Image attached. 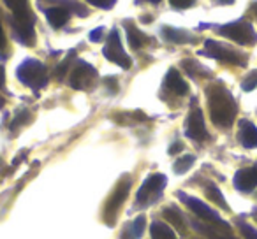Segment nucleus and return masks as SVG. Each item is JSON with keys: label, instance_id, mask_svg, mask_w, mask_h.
Returning <instances> with one entry per match:
<instances>
[{"label": "nucleus", "instance_id": "f257e3e1", "mask_svg": "<svg viewBox=\"0 0 257 239\" xmlns=\"http://www.w3.org/2000/svg\"><path fill=\"white\" fill-rule=\"evenodd\" d=\"M208 109H210L211 122L217 127H231L236 118V102L231 92L222 85H211L206 90Z\"/></svg>", "mask_w": 257, "mask_h": 239}, {"label": "nucleus", "instance_id": "f03ea898", "mask_svg": "<svg viewBox=\"0 0 257 239\" xmlns=\"http://www.w3.org/2000/svg\"><path fill=\"white\" fill-rule=\"evenodd\" d=\"M18 79L25 86H30L34 90H41L46 86L48 76H46V67L41 64L39 60H34V58H27L25 62H22L16 71Z\"/></svg>", "mask_w": 257, "mask_h": 239}, {"label": "nucleus", "instance_id": "7ed1b4c3", "mask_svg": "<svg viewBox=\"0 0 257 239\" xmlns=\"http://www.w3.org/2000/svg\"><path fill=\"white\" fill-rule=\"evenodd\" d=\"M178 197L183 200V202L187 204V207H189V209L192 211V213H196L199 218H203V220H208L211 225H217V227H220V228H227V230H229L227 221L222 220L220 214H218L217 211L213 209V207H210V206H208V204H204L203 200L196 199V197L185 195V193H182V192L178 193Z\"/></svg>", "mask_w": 257, "mask_h": 239}, {"label": "nucleus", "instance_id": "20e7f679", "mask_svg": "<svg viewBox=\"0 0 257 239\" xmlns=\"http://www.w3.org/2000/svg\"><path fill=\"white\" fill-rule=\"evenodd\" d=\"M166 186V176L164 174H150L143 181V185L138 190V202L148 206V204L155 202L161 197L162 190Z\"/></svg>", "mask_w": 257, "mask_h": 239}, {"label": "nucleus", "instance_id": "39448f33", "mask_svg": "<svg viewBox=\"0 0 257 239\" xmlns=\"http://www.w3.org/2000/svg\"><path fill=\"white\" fill-rule=\"evenodd\" d=\"M220 34L238 44H253L257 41L255 30L246 22H232L220 29Z\"/></svg>", "mask_w": 257, "mask_h": 239}, {"label": "nucleus", "instance_id": "423d86ee", "mask_svg": "<svg viewBox=\"0 0 257 239\" xmlns=\"http://www.w3.org/2000/svg\"><path fill=\"white\" fill-rule=\"evenodd\" d=\"M102 53H104V57H106L107 60L113 62V64H116V65H120L121 69H131V65H133L131 58L127 57V53H125L123 48H121L120 34H118V30H111L109 37H107L106 46H104V50H102Z\"/></svg>", "mask_w": 257, "mask_h": 239}, {"label": "nucleus", "instance_id": "0eeeda50", "mask_svg": "<svg viewBox=\"0 0 257 239\" xmlns=\"http://www.w3.org/2000/svg\"><path fill=\"white\" fill-rule=\"evenodd\" d=\"M15 37L25 46H32L36 36H34V15L30 9L15 15Z\"/></svg>", "mask_w": 257, "mask_h": 239}, {"label": "nucleus", "instance_id": "6e6552de", "mask_svg": "<svg viewBox=\"0 0 257 239\" xmlns=\"http://www.w3.org/2000/svg\"><path fill=\"white\" fill-rule=\"evenodd\" d=\"M131 190V178H125L123 181H120V185L114 188V192L111 193V197L107 199L106 207H104V220L107 225H111L116 218V213L120 209V206L123 204V200L127 199V193Z\"/></svg>", "mask_w": 257, "mask_h": 239}, {"label": "nucleus", "instance_id": "1a4fd4ad", "mask_svg": "<svg viewBox=\"0 0 257 239\" xmlns=\"http://www.w3.org/2000/svg\"><path fill=\"white\" fill-rule=\"evenodd\" d=\"M97 78V71L86 62L79 60L71 71V86L74 90H85L93 85Z\"/></svg>", "mask_w": 257, "mask_h": 239}, {"label": "nucleus", "instance_id": "9d476101", "mask_svg": "<svg viewBox=\"0 0 257 239\" xmlns=\"http://www.w3.org/2000/svg\"><path fill=\"white\" fill-rule=\"evenodd\" d=\"M185 134H187V137H190V139H194V141H204L208 137L206 127H204V118L199 107H194V109L190 111L189 118H187V123H185Z\"/></svg>", "mask_w": 257, "mask_h": 239}, {"label": "nucleus", "instance_id": "9b49d317", "mask_svg": "<svg viewBox=\"0 0 257 239\" xmlns=\"http://www.w3.org/2000/svg\"><path fill=\"white\" fill-rule=\"evenodd\" d=\"M206 53L210 57L217 58L220 62H225V64H232V65H243L245 60H241L243 57H239L236 51L229 50V48L222 46L220 43H215V41H206Z\"/></svg>", "mask_w": 257, "mask_h": 239}, {"label": "nucleus", "instance_id": "f8f14e48", "mask_svg": "<svg viewBox=\"0 0 257 239\" xmlns=\"http://www.w3.org/2000/svg\"><path fill=\"white\" fill-rule=\"evenodd\" d=\"M232 183H234V188L238 190V192H245V193L252 192V190L255 188V185H257V171H255V167H253V169H239V171L234 174Z\"/></svg>", "mask_w": 257, "mask_h": 239}, {"label": "nucleus", "instance_id": "ddd939ff", "mask_svg": "<svg viewBox=\"0 0 257 239\" xmlns=\"http://www.w3.org/2000/svg\"><path fill=\"white\" fill-rule=\"evenodd\" d=\"M239 141L245 148H257V127L248 120H241L239 123Z\"/></svg>", "mask_w": 257, "mask_h": 239}, {"label": "nucleus", "instance_id": "4468645a", "mask_svg": "<svg viewBox=\"0 0 257 239\" xmlns=\"http://www.w3.org/2000/svg\"><path fill=\"white\" fill-rule=\"evenodd\" d=\"M166 86H168L173 93H176V95H185V93L189 92V86H187L185 79L180 76V72L176 71V69H171V71L168 72V76H166Z\"/></svg>", "mask_w": 257, "mask_h": 239}, {"label": "nucleus", "instance_id": "2eb2a0df", "mask_svg": "<svg viewBox=\"0 0 257 239\" xmlns=\"http://www.w3.org/2000/svg\"><path fill=\"white\" fill-rule=\"evenodd\" d=\"M46 18L55 29H60L67 23L69 20V11L65 8H51L46 11Z\"/></svg>", "mask_w": 257, "mask_h": 239}, {"label": "nucleus", "instance_id": "dca6fc26", "mask_svg": "<svg viewBox=\"0 0 257 239\" xmlns=\"http://www.w3.org/2000/svg\"><path fill=\"white\" fill-rule=\"evenodd\" d=\"M152 239H176L175 230L164 221H154L150 227Z\"/></svg>", "mask_w": 257, "mask_h": 239}, {"label": "nucleus", "instance_id": "f3484780", "mask_svg": "<svg viewBox=\"0 0 257 239\" xmlns=\"http://www.w3.org/2000/svg\"><path fill=\"white\" fill-rule=\"evenodd\" d=\"M164 218L168 221H171V225L173 227H176L180 232H183L185 230V218H183V214H182V211L180 209H176L175 206H169V207H166L164 209Z\"/></svg>", "mask_w": 257, "mask_h": 239}, {"label": "nucleus", "instance_id": "a211bd4d", "mask_svg": "<svg viewBox=\"0 0 257 239\" xmlns=\"http://www.w3.org/2000/svg\"><path fill=\"white\" fill-rule=\"evenodd\" d=\"M162 36L175 44H182V43H187V41H192V37H190L187 32L178 30V29H171V27H164V29H162Z\"/></svg>", "mask_w": 257, "mask_h": 239}, {"label": "nucleus", "instance_id": "6ab92c4d", "mask_svg": "<svg viewBox=\"0 0 257 239\" xmlns=\"http://www.w3.org/2000/svg\"><path fill=\"white\" fill-rule=\"evenodd\" d=\"M127 39H128L131 48H134V50H140V48L143 46V43H145L143 34H141L140 30H138L136 27H133V25H127Z\"/></svg>", "mask_w": 257, "mask_h": 239}, {"label": "nucleus", "instance_id": "aec40b11", "mask_svg": "<svg viewBox=\"0 0 257 239\" xmlns=\"http://www.w3.org/2000/svg\"><path fill=\"white\" fill-rule=\"evenodd\" d=\"M192 225L196 230L203 232V234L208 235L210 239H234V237H231V235H225V234H222V232L215 230V228H211V227H206V225H203V223H197V221H192Z\"/></svg>", "mask_w": 257, "mask_h": 239}, {"label": "nucleus", "instance_id": "412c9836", "mask_svg": "<svg viewBox=\"0 0 257 239\" xmlns=\"http://www.w3.org/2000/svg\"><path fill=\"white\" fill-rule=\"evenodd\" d=\"M194 162H196L194 155H183V157H180L178 160L175 162V172L176 174H183V172H187L192 167Z\"/></svg>", "mask_w": 257, "mask_h": 239}, {"label": "nucleus", "instance_id": "4be33fe9", "mask_svg": "<svg viewBox=\"0 0 257 239\" xmlns=\"http://www.w3.org/2000/svg\"><path fill=\"white\" fill-rule=\"evenodd\" d=\"M206 195L210 197V199L213 200L215 204H218V206H220L222 209H229V206H227V202H225L224 195H222V192L215 185L208 186V188H206Z\"/></svg>", "mask_w": 257, "mask_h": 239}, {"label": "nucleus", "instance_id": "5701e85b", "mask_svg": "<svg viewBox=\"0 0 257 239\" xmlns=\"http://www.w3.org/2000/svg\"><path fill=\"white\" fill-rule=\"evenodd\" d=\"M131 239H140L141 235H143V230H145V216L141 214V216H138L136 220L133 221V225H131Z\"/></svg>", "mask_w": 257, "mask_h": 239}, {"label": "nucleus", "instance_id": "b1692460", "mask_svg": "<svg viewBox=\"0 0 257 239\" xmlns=\"http://www.w3.org/2000/svg\"><path fill=\"white\" fill-rule=\"evenodd\" d=\"M6 4H8L9 9H13V13H23L29 9V6H27V0H6Z\"/></svg>", "mask_w": 257, "mask_h": 239}, {"label": "nucleus", "instance_id": "393cba45", "mask_svg": "<svg viewBox=\"0 0 257 239\" xmlns=\"http://www.w3.org/2000/svg\"><path fill=\"white\" fill-rule=\"evenodd\" d=\"M64 6L67 8V11H72V13H76V15H79V16L86 15V9L81 8L78 2H74V0H64Z\"/></svg>", "mask_w": 257, "mask_h": 239}, {"label": "nucleus", "instance_id": "a878e982", "mask_svg": "<svg viewBox=\"0 0 257 239\" xmlns=\"http://www.w3.org/2000/svg\"><path fill=\"white\" fill-rule=\"evenodd\" d=\"M241 86H243V90H245V92H252L253 88H257V71L252 72V74H250L248 78L241 83Z\"/></svg>", "mask_w": 257, "mask_h": 239}, {"label": "nucleus", "instance_id": "bb28decb", "mask_svg": "<svg viewBox=\"0 0 257 239\" xmlns=\"http://www.w3.org/2000/svg\"><path fill=\"white\" fill-rule=\"evenodd\" d=\"M239 230H241V235L245 239H257V230L250 227L248 223H239Z\"/></svg>", "mask_w": 257, "mask_h": 239}, {"label": "nucleus", "instance_id": "cd10ccee", "mask_svg": "<svg viewBox=\"0 0 257 239\" xmlns=\"http://www.w3.org/2000/svg\"><path fill=\"white\" fill-rule=\"evenodd\" d=\"M71 60H72V53L69 55V57L65 58V60L62 62V64L57 67V78H64V76H65V72L69 71V64H71Z\"/></svg>", "mask_w": 257, "mask_h": 239}, {"label": "nucleus", "instance_id": "c85d7f7f", "mask_svg": "<svg viewBox=\"0 0 257 239\" xmlns=\"http://www.w3.org/2000/svg\"><path fill=\"white\" fill-rule=\"evenodd\" d=\"M86 2H90L92 6H95V8H100V9H111L114 6V2H116V0H86Z\"/></svg>", "mask_w": 257, "mask_h": 239}, {"label": "nucleus", "instance_id": "c756f323", "mask_svg": "<svg viewBox=\"0 0 257 239\" xmlns=\"http://www.w3.org/2000/svg\"><path fill=\"white\" fill-rule=\"evenodd\" d=\"M194 2L196 0H171V6L176 9H187L190 6H194Z\"/></svg>", "mask_w": 257, "mask_h": 239}, {"label": "nucleus", "instance_id": "7c9ffc66", "mask_svg": "<svg viewBox=\"0 0 257 239\" xmlns=\"http://www.w3.org/2000/svg\"><path fill=\"white\" fill-rule=\"evenodd\" d=\"M102 39V29H95L90 32V41H93V43H97V41Z\"/></svg>", "mask_w": 257, "mask_h": 239}, {"label": "nucleus", "instance_id": "2f4dec72", "mask_svg": "<svg viewBox=\"0 0 257 239\" xmlns=\"http://www.w3.org/2000/svg\"><path fill=\"white\" fill-rule=\"evenodd\" d=\"M182 148H183V146H182V143H175L171 148H169V153H171V155L178 153V151H182Z\"/></svg>", "mask_w": 257, "mask_h": 239}, {"label": "nucleus", "instance_id": "473e14b6", "mask_svg": "<svg viewBox=\"0 0 257 239\" xmlns=\"http://www.w3.org/2000/svg\"><path fill=\"white\" fill-rule=\"evenodd\" d=\"M6 48V36H4V30H2V25H0V51Z\"/></svg>", "mask_w": 257, "mask_h": 239}, {"label": "nucleus", "instance_id": "72a5a7b5", "mask_svg": "<svg viewBox=\"0 0 257 239\" xmlns=\"http://www.w3.org/2000/svg\"><path fill=\"white\" fill-rule=\"evenodd\" d=\"M4 83H6V72H4V67L0 65V88L4 86Z\"/></svg>", "mask_w": 257, "mask_h": 239}, {"label": "nucleus", "instance_id": "f704fd0d", "mask_svg": "<svg viewBox=\"0 0 257 239\" xmlns=\"http://www.w3.org/2000/svg\"><path fill=\"white\" fill-rule=\"evenodd\" d=\"M218 2H222V4H231L232 0H218Z\"/></svg>", "mask_w": 257, "mask_h": 239}, {"label": "nucleus", "instance_id": "c9c22d12", "mask_svg": "<svg viewBox=\"0 0 257 239\" xmlns=\"http://www.w3.org/2000/svg\"><path fill=\"white\" fill-rule=\"evenodd\" d=\"M252 214H253V216H255V218H257V207H255V209H253V211H252Z\"/></svg>", "mask_w": 257, "mask_h": 239}, {"label": "nucleus", "instance_id": "e433bc0d", "mask_svg": "<svg viewBox=\"0 0 257 239\" xmlns=\"http://www.w3.org/2000/svg\"><path fill=\"white\" fill-rule=\"evenodd\" d=\"M150 2H154V4H157V2H161V0H150Z\"/></svg>", "mask_w": 257, "mask_h": 239}, {"label": "nucleus", "instance_id": "4c0bfd02", "mask_svg": "<svg viewBox=\"0 0 257 239\" xmlns=\"http://www.w3.org/2000/svg\"><path fill=\"white\" fill-rule=\"evenodd\" d=\"M2 106H4V100H2V99H0V107H2Z\"/></svg>", "mask_w": 257, "mask_h": 239}, {"label": "nucleus", "instance_id": "58836bf2", "mask_svg": "<svg viewBox=\"0 0 257 239\" xmlns=\"http://www.w3.org/2000/svg\"><path fill=\"white\" fill-rule=\"evenodd\" d=\"M255 171H257V165H255Z\"/></svg>", "mask_w": 257, "mask_h": 239}]
</instances>
